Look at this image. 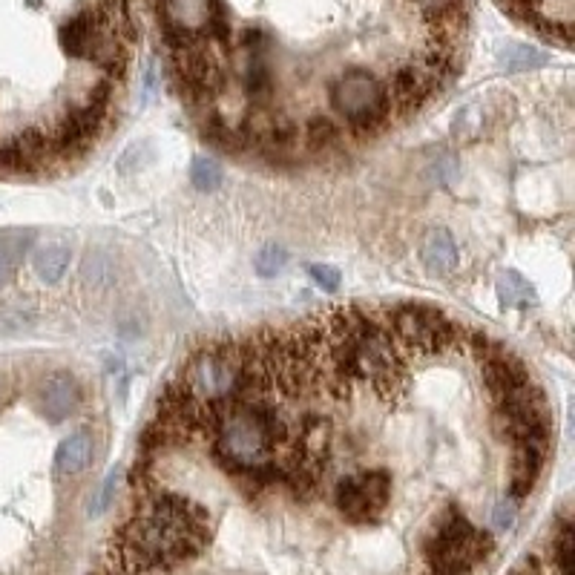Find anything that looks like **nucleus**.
Listing matches in <instances>:
<instances>
[{
    "instance_id": "obj_1",
    "label": "nucleus",
    "mask_w": 575,
    "mask_h": 575,
    "mask_svg": "<svg viewBox=\"0 0 575 575\" xmlns=\"http://www.w3.org/2000/svg\"><path fill=\"white\" fill-rule=\"evenodd\" d=\"M210 541L207 509L179 492L147 489L138 512L121 527L110 547L113 575L173 570L193 561Z\"/></svg>"
},
{
    "instance_id": "obj_2",
    "label": "nucleus",
    "mask_w": 575,
    "mask_h": 575,
    "mask_svg": "<svg viewBox=\"0 0 575 575\" xmlns=\"http://www.w3.org/2000/svg\"><path fill=\"white\" fill-rule=\"evenodd\" d=\"M495 552V538L483 529L472 527L458 506H446L429 532L423 555L432 567L429 575H469Z\"/></svg>"
},
{
    "instance_id": "obj_3",
    "label": "nucleus",
    "mask_w": 575,
    "mask_h": 575,
    "mask_svg": "<svg viewBox=\"0 0 575 575\" xmlns=\"http://www.w3.org/2000/svg\"><path fill=\"white\" fill-rule=\"evenodd\" d=\"M328 104L334 107L345 130L357 136L386 127L394 113L386 84H380L366 69H345L328 87Z\"/></svg>"
},
{
    "instance_id": "obj_4",
    "label": "nucleus",
    "mask_w": 575,
    "mask_h": 575,
    "mask_svg": "<svg viewBox=\"0 0 575 575\" xmlns=\"http://www.w3.org/2000/svg\"><path fill=\"white\" fill-rule=\"evenodd\" d=\"M391 501V472L366 469L343 475L334 486V504L351 524L377 521Z\"/></svg>"
},
{
    "instance_id": "obj_5",
    "label": "nucleus",
    "mask_w": 575,
    "mask_h": 575,
    "mask_svg": "<svg viewBox=\"0 0 575 575\" xmlns=\"http://www.w3.org/2000/svg\"><path fill=\"white\" fill-rule=\"evenodd\" d=\"M41 409H44L49 423H61L69 414L75 412L78 400H81V389L75 383V377L69 371H52L41 386Z\"/></svg>"
},
{
    "instance_id": "obj_6",
    "label": "nucleus",
    "mask_w": 575,
    "mask_h": 575,
    "mask_svg": "<svg viewBox=\"0 0 575 575\" xmlns=\"http://www.w3.org/2000/svg\"><path fill=\"white\" fill-rule=\"evenodd\" d=\"M104 15L101 12H81L75 18H69L61 26V49L69 58H87L90 55L92 38L98 35V29L104 26Z\"/></svg>"
},
{
    "instance_id": "obj_7",
    "label": "nucleus",
    "mask_w": 575,
    "mask_h": 575,
    "mask_svg": "<svg viewBox=\"0 0 575 575\" xmlns=\"http://www.w3.org/2000/svg\"><path fill=\"white\" fill-rule=\"evenodd\" d=\"M420 259L432 274H449L458 265V245L449 230H432L423 245H420Z\"/></svg>"
},
{
    "instance_id": "obj_8",
    "label": "nucleus",
    "mask_w": 575,
    "mask_h": 575,
    "mask_svg": "<svg viewBox=\"0 0 575 575\" xmlns=\"http://www.w3.org/2000/svg\"><path fill=\"white\" fill-rule=\"evenodd\" d=\"M92 449H95V446H92V435L87 429L69 435L67 440L61 443L58 458H55L58 472H61V475H81L92 463Z\"/></svg>"
},
{
    "instance_id": "obj_9",
    "label": "nucleus",
    "mask_w": 575,
    "mask_h": 575,
    "mask_svg": "<svg viewBox=\"0 0 575 575\" xmlns=\"http://www.w3.org/2000/svg\"><path fill=\"white\" fill-rule=\"evenodd\" d=\"M32 265H35V274L52 285V282H58L61 276L67 274L69 248L67 245H44L41 251L32 256Z\"/></svg>"
},
{
    "instance_id": "obj_10",
    "label": "nucleus",
    "mask_w": 575,
    "mask_h": 575,
    "mask_svg": "<svg viewBox=\"0 0 575 575\" xmlns=\"http://www.w3.org/2000/svg\"><path fill=\"white\" fill-rule=\"evenodd\" d=\"M552 561L561 575H573V524L564 518L552 538Z\"/></svg>"
},
{
    "instance_id": "obj_11",
    "label": "nucleus",
    "mask_w": 575,
    "mask_h": 575,
    "mask_svg": "<svg viewBox=\"0 0 575 575\" xmlns=\"http://www.w3.org/2000/svg\"><path fill=\"white\" fill-rule=\"evenodd\" d=\"M498 288H501V299H504L506 305H521L524 308L529 302H535L532 285L521 274H515V271H506L501 276V282H498Z\"/></svg>"
},
{
    "instance_id": "obj_12",
    "label": "nucleus",
    "mask_w": 575,
    "mask_h": 575,
    "mask_svg": "<svg viewBox=\"0 0 575 575\" xmlns=\"http://www.w3.org/2000/svg\"><path fill=\"white\" fill-rule=\"evenodd\" d=\"M547 61L544 52H538L535 46L527 44H512L504 52V67L506 69H529V67H541Z\"/></svg>"
},
{
    "instance_id": "obj_13",
    "label": "nucleus",
    "mask_w": 575,
    "mask_h": 575,
    "mask_svg": "<svg viewBox=\"0 0 575 575\" xmlns=\"http://www.w3.org/2000/svg\"><path fill=\"white\" fill-rule=\"evenodd\" d=\"M190 179H193V184L199 187V190H216L219 184H222V167L216 164L213 159H207V156H202V159L193 161V167H190Z\"/></svg>"
},
{
    "instance_id": "obj_14",
    "label": "nucleus",
    "mask_w": 575,
    "mask_h": 575,
    "mask_svg": "<svg viewBox=\"0 0 575 575\" xmlns=\"http://www.w3.org/2000/svg\"><path fill=\"white\" fill-rule=\"evenodd\" d=\"M285 259H288L285 248H279V245H265L262 251L256 253V259H253L256 274L259 276L279 274V271H282V265H285Z\"/></svg>"
},
{
    "instance_id": "obj_15",
    "label": "nucleus",
    "mask_w": 575,
    "mask_h": 575,
    "mask_svg": "<svg viewBox=\"0 0 575 575\" xmlns=\"http://www.w3.org/2000/svg\"><path fill=\"white\" fill-rule=\"evenodd\" d=\"M23 245H12L9 239H0V288H6L15 276V265L21 259Z\"/></svg>"
},
{
    "instance_id": "obj_16",
    "label": "nucleus",
    "mask_w": 575,
    "mask_h": 575,
    "mask_svg": "<svg viewBox=\"0 0 575 575\" xmlns=\"http://www.w3.org/2000/svg\"><path fill=\"white\" fill-rule=\"evenodd\" d=\"M460 3L463 0H414V6L426 15V21H437L443 15L460 12Z\"/></svg>"
},
{
    "instance_id": "obj_17",
    "label": "nucleus",
    "mask_w": 575,
    "mask_h": 575,
    "mask_svg": "<svg viewBox=\"0 0 575 575\" xmlns=\"http://www.w3.org/2000/svg\"><path fill=\"white\" fill-rule=\"evenodd\" d=\"M308 274H311V279L320 285L322 291H337V288H340V282H343L340 271H337V268H331V265H311V268H308Z\"/></svg>"
},
{
    "instance_id": "obj_18",
    "label": "nucleus",
    "mask_w": 575,
    "mask_h": 575,
    "mask_svg": "<svg viewBox=\"0 0 575 575\" xmlns=\"http://www.w3.org/2000/svg\"><path fill=\"white\" fill-rule=\"evenodd\" d=\"M466 130H472V133H478V130H483L481 110L469 107V110H463V113L458 115V121H455V136H460V133H466Z\"/></svg>"
},
{
    "instance_id": "obj_19",
    "label": "nucleus",
    "mask_w": 575,
    "mask_h": 575,
    "mask_svg": "<svg viewBox=\"0 0 575 575\" xmlns=\"http://www.w3.org/2000/svg\"><path fill=\"white\" fill-rule=\"evenodd\" d=\"M512 521H515V501L509 498V501H501V504L495 506V524L501 529L512 527Z\"/></svg>"
},
{
    "instance_id": "obj_20",
    "label": "nucleus",
    "mask_w": 575,
    "mask_h": 575,
    "mask_svg": "<svg viewBox=\"0 0 575 575\" xmlns=\"http://www.w3.org/2000/svg\"><path fill=\"white\" fill-rule=\"evenodd\" d=\"M15 328H23V317L18 311H0V331H15Z\"/></svg>"
},
{
    "instance_id": "obj_21",
    "label": "nucleus",
    "mask_w": 575,
    "mask_h": 575,
    "mask_svg": "<svg viewBox=\"0 0 575 575\" xmlns=\"http://www.w3.org/2000/svg\"><path fill=\"white\" fill-rule=\"evenodd\" d=\"M113 489H115V472L107 478V483H104V489H101V498H98V512L101 509H107V504L113 501Z\"/></svg>"
},
{
    "instance_id": "obj_22",
    "label": "nucleus",
    "mask_w": 575,
    "mask_h": 575,
    "mask_svg": "<svg viewBox=\"0 0 575 575\" xmlns=\"http://www.w3.org/2000/svg\"><path fill=\"white\" fill-rule=\"evenodd\" d=\"M512 575H541V567H538V561H535V558H529V561H524V567Z\"/></svg>"
}]
</instances>
